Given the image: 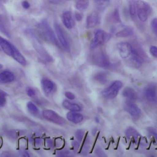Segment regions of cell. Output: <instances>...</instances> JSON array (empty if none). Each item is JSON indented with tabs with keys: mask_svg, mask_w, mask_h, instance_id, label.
I'll use <instances>...</instances> for the list:
<instances>
[{
	"mask_svg": "<svg viewBox=\"0 0 157 157\" xmlns=\"http://www.w3.org/2000/svg\"><path fill=\"white\" fill-rule=\"evenodd\" d=\"M37 29L41 36L47 42L58 45V41L53 31L47 21H42L37 25Z\"/></svg>",
	"mask_w": 157,
	"mask_h": 157,
	"instance_id": "6da1fadb",
	"label": "cell"
},
{
	"mask_svg": "<svg viewBox=\"0 0 157 157\" xmlns=\"http://www.w3.org/2000/svg\"><path fill=\"white\" fill-rule=\"evenodd\" d=\"M137 15L141 21H145L148 15L151 13L150 6L142 0H137L136 2Z\"/></svg>",
	"mask_w": 157,
	"mask_h": 157,
	"instance_id": "7a4b0ae2",
	"label": "cell"
},
{
	"mask_svg": "<svg viewBox=\"0 0 157 157\" xmlns=\"http://www.w3.org/2000/svg\"><path fill=\"white\" fill-rule=\"evenodd\" d=\"M122 87L123 83L120 80H116L113 82L110 86L104 89L101 91V94L105 99H113L117 96L119 91Z\"/></svg>",
	"mask_w": 157,
	"mask_h": 157,
	"instance_id": "3957f363",
	"label": "cell"
},
{
	"mask_svg": "<svg viewBox=\"0 0 157 157\" xmlns=\"http://www.w3.org/2000/svg\"><path fill=\"white\" fill-rule=\"evenodd\" d=\"M110 34L102 29H97L94 34V37L90 44V48L94 49L101 45L106 43L110 38Z\"/></svg>",
	"mask_w": 157,
	"mask_h": 157,
	"instance_id": "277c9868",
	"label": "cell"
},
{
	"mask_svg": "<svg viewBox=\"0 0 157 157\" xmlns=\"http://www.w3.org/2000/svg\"><path fill=\"white\" fill-rule=\"evenodd\" d=\"M144 96L151 102H157V85L151 83L147 85L143 91Z\"/></svg>",
	"mask_w": 157,
	"mask_h": 157,
	"instance_id": "5b68a950",
	"label": "cell"
},
{
	"mask_svg": "<svg viewBox=\"0 0 157 157\" xmlns=\"http://www.w3.org/2000/svg\"><path fill=\"white\" fill-rule=\"evenodd\" d=\"M42 114L45 119L53 123L59 125H63L66 123L65 120L53 110L48 109L44 110Z\"/></svg>",
	"mask_w": 157,
	"mask_h": 157,
	"instance_id": "8992f818",
	"label": "cell"
},
{
	"mask_svg": "<svg viewBox=\"0 0 157 157\" xmlns=\"http://www.w3.org/2000/svg\"><path fill=\"white\" fill-rule=\"evenodd\" d=\"M117 49L123 59H127L133 52L134 48L131 44L127 42H121L117 44Z\"/></svg>",
	"mask_w": 157,
	"mask_h": 157,
	"instance_id": "52a82bcc",
	"label": "cell"
},
{
	"mask_svg": "<svg viewBox=\"0 0 157 157\" xmlns=\"http://www.w3.org/2000/svg\"><path fill=\"white\" fill-rule=\"evenodd\" d=\"M92 59L94 64L99 67H107L110 64L108 57L102 52H98L94 53L93 55Z\"/></svg>",
	"mask_w": 157,
	"mask_h": 157,
	"instance_id": "ba28073f",
	"label": "cell"
},
{
	"mask_svg": "<svg viewBox=\"0 0 157 157\" xmlns=\"http://www.w3.org/2000/svg\"><path fill=\"white\" fill-rule=\"evenodd\" d=\"M127 64L135 69H139L140 67L144 63V59L134 49L132 53L126 59Z\"/></svg>",
	"mask_w": 157,
	"mask_h": 157,
	"instance_id": "9c48e42d",
	"label": "cell"
},
{
	"mask_svg": "<svg viewBox=\"0 0 157 157\" xmlns=\"http://www.w3.org/2000/svg\"><path fill=\"white\" fill-rule=\"evenodd\" d=\"M123 107L124 110L134 118H138L141 114V110L135 103L132 102V101H126L124 103Z\"/></svg>",
	"mask_w": 157,
	"mask_h": 157,
	"instance_id": "30bf717a",
	"label": "cell"
},
{
	"mask_svg": "<svg viewBox=\"0 0 157 157\" xmlns=\"http://www.w3.org/2000/svg\"><path fill=\"white\" fill-rule=\"evenodd\" d=\"M54 28H55V31L58 37V39L59 40L62 46L66 49H69V42L63 28L61 27V26L58 23L56 22L54 23Z\"/></svg>",
	"mask_w": 157,
	"mask_h": 157,
	"instance_id": "8fae6325",
	"label": "cell"
},
{
	"mask_svg": "<svg viewBox=\"0 0 157 157\" xmlns=\"http://www.w3.org/2000/svg\"><path fill=\"white\" fill-rule=\"evenodd\" d=\"M33 45L37 52V53L40 55V58L44 60L46 62H52L53 61L52 57L47 53V52L45 50V48L42 47V45L34 38V42H33Z\"/></svg>",
	"mask_w": 157,
	"mask_h": 157,
	"instance_id": "7c38bea8",
	"label": "cell"
},
{
	"mask_svg": "<svg viewBox=\"0 0 157 157\" xmlns=\"http://www.w3.org/2000/svg\"><path fill=\"white\" fill-rule=\"evenodd\" d=\"M0 46L2 50L9 56H12L15 47L8 40L0 36Z\"/></svg>",
	"mask_w": 157,
	"mask_h": 157,
	"instance_id": "4fadbf2b",
	"label": "cell"
},
{
	"mask_svg": "<svg viewBox=\"0 0 157 157\" xmlns=\"http://www.w3.org/2000/svg\"><path fill=\"white\" fill-rule=\"evenodd\" d=\"M41 85L43 91L47 96H49L55 89L54 83L48 78H44L41 80Z\"/></svg>",
	"mask_w": 157,
	"mask_h": 157,
	"instance_id": "5bb4252c",
	"label": "cell"
},
{
	"mask_svg": "<svg viewBox=\"0 0 157 157\" xmlns=\"http://www.w3.org/2000/svg\"><path fill=\"white\" fill-rule=\"evenodd\" d=\"M62 20L64 25L67 29H72L75 26V21L70 11H66L63 13Z\"/></svg>",
	"mask_w": 157,
	"mask_h": 157,
	"instance_id": "9a60e30c",
	"label": "cell"
},
{
	"mask_svg": "<svg viewBox=\"0 0 157 157\" xmlns=\"http://www.w3.org/2000/svg\"><path fill=\"white\" fill-rule=\"evenodd\" d=\"M98 15L96 12L90 13L86 20V28L88 29L94 28L98 23Z\"/></svg>",
	"mask_w": 157,
	"mask_h": 157,
	"instance_id": "2e32d148",
	"label": "cell"
},
{
	"mask_svg": "<svg viewBox=\"0 0 157 157\" xmlns=\"http://www.w3.org/2000/svg\"><path fill=\"white\" fill-rule=\"evenodd\" d=\"M66 118L69 121L76 124L82 122L83 120V117L82 114L76 113L74 111H71L68 112L66 115Z\"/></svg>",
	"mask_w": 157,
	"mask_h": 157,
	"instance_id": "e0dca14e",
	"label": "cell"
},
{
	"mask_svg": "<svg viewBox=\"0 0 157 157\" xmlns=\"http://www.w3.org/2000/svg\"><path fill=\"white\" fill-rule=\"evenodd\" d=\"M15 79L13 74L9 71H4L0 73V83H7L12 82Z\"/></svg>",
	"mask_w": 157,
	"mask_h": 157,
	"instance_id": "ac0fdd59",
	"label": "cell"
},
{
	"mask_svg": "<svg viewBox=\"0 0 157 157\" xmlns=\"http://www.w3.org/2000/svg\"><path fill=\"white\" fill-rule=\"evenodd\" d=\"M123 96L128 100L134 101L137 98V94L134 90L131 87H126L122 92Z\"/></svg>",
	"mask_w": 157,
	"mask_h": 157,
	"instance_id": "d6986e66",
	"label": "cell"
},
{
	"mask_svg": "<svg viewBox=\"0 0 157 157\" xmlns=\"http://www.w3.org/2000/svg\"><path fill=\"white\" fill-rule=\"evenodd\" d=\"M62 105L65 109L69 110L71 111L78 112V111H80L82 109L81 107L78 104H76L74 102H71L67 100L63 101Z\"/></svg>",
	"mask_w": 157,
	"mask_h": 157,
	"instance_id": "ffe728a7",
	"label": "cell"
},
{
	"mask_svg": "<svg viewBox=\"0 0 157 157\" xmlns=\"http://www.w3.org/2000/svg\"><path fill=\"white\" fill-rule=\"evenodd\" d=\"M93 79L100 84H105L108 80V74L104 72H99L94 75Z\"/></svg>",
	"mask_w": 157,
	"mask_h": 157,
	"instance_id": "44dd1931",
	"label": "cell"
},
{
	"mask_svg": "<svg viewBox=\"0 0 157 157\" xmlns=\"http://www.w3.org/2000/svg\"><path fill=\"white\" fill-rule=\"evenodd\" d=\"M125 134L128 139H133L135 142L137 140L138 137L140 136V134L138 133V132L132 127H130L126 129Z\"/></svg>",
	"mask_w": 157,
	"mask_h": 157,
	"instance_id": "7402d4cb",
	"label": "cell"
},
{
	"mask_svg": "<svg viewBox=\"0 0 157 157\" xmlns=\"http://www.w3.org/2000/svg\"><path fill=\"white\" fill-rule=\"evenodd\" d=\"M133 34V30L131 28L124 27L121 30L118 31L115 36L117 37H127L131 36Z\"/></svg>",
	"mask_w": 157,
	"mask_h": 157,
	"instance_id": "603a6c76",
	"label": "cell"
},
{
	"mask_svg": "<svg viewBox=\"0 0 157 157\" xmlns=\"http://www.w3.org/2000/svg\"><path fill=\"white\" fill-rule=\"evenodd\" d=\"M13 59H15L18 63H20L22 66H25L26 64V59L24 56L21 54V53L18 50V49L15 47L13 51V53L12 56Z\"/></svg>",
	"mask_w": 157,
	"mask_h": 157,
	"instance_id": "cb8c5ba5",
	"label": "cell"
},
{
	"mask_svg": "<svg viewBox=\"0 0 157 157\" xmlns=\"http://www.w3.org/2000/svg\"><path fill=\"white\" fill-rule=\"evenodd\" d=\"M89 6V0H77L75 4L76 9L82 12L86 9Z\"/></svg>",
	"mask_w": 157,
	"mask_h": 157,
	"instance_id": "d4e9b609",
	"label": "cell"
},
{
	"mask_svg": "<svg viewBox=\"0 0 157 157\" xmlns=\"http://www.w3.org/2000/svg\"><path fill=\"white\" fill-rule=\"evenodd\" d=\"M27 108L28 111L33 115H37L39 113L38 108L32 102H28L27 103Z\"/></svg>",
	"mask_w": 157,
	"mask_h": 157,
	"instance_id": "484cf974",
	"label": "cell"
},
{
	"mask_svg": "<svg viewBox=\"0 0 157 157\" xmlns=\"http://www.w3.org/2000/svg\"><path fill=\"white\" fill-rule=\"evenodd\" d=\"M97 7L100 9H104L110 4L109 0H95Z\"/></svg>",
	"mask_w": 157,
	"mask_h": 157,
	"instance_id": "4316f807",
	"label": "cell"
},
{
	"mask_svg": "<svg viewBox=\"0 0 157 157\" xmlns=\"http://www.w3.org/2000/svg\"><path fill=\"white\" fill-rule=\"evenodd\" d=\"M7 93L4 91L0 90V106H4L6 102Z\"/></svg>",
	"mask_w": 157,
	"mask_h": 157,
	"instance_id": "83f0119b",
	"label": "cell"
},
{
	"mask_svg": "<svg viewBox=\"0 0 157 157\" xmlns=\"http://www.w3.org/2000/svg\"><path fill=\"white\" fill-rule=\"evenodd\" d=\"M0 29L1 30L2 32H3L4 33L6 34V35H9V33H8V29L6 28V23L5 21L3 20V19L0 17Z\"/></svg>",
	"mask_w": 157,
	"mask_h": 157,
	"instance_id": "f1b7e54d",
	"label": "cell"
},
{
	"mask_svg": "<svg viewBox=\"0 0 157 157\" xmlns=\"http://www.w3.org/2000/svg\"><path fill=\"white\" fill-rule=\"evenodd\" d=\"M129 13L131 14V16L135 15V14L136 13V7L135 2H132L129 4Z\"/></svg>",
	"mask_w": 157,
	"mask_h": 157,
	"instance_id": "f546056e",
	"label": "cell"
},
{
	"mask_svg": "<svg viewBox=\"0 0 157 157\" xmlns=\"http://www.w3.org/2000/svg\"><path fill=\"white\" fill-rule=\"evenodd\" d=\"M151 28L153 32L157 35V18H155L151 20Z\"/></svg>",
	"mask_w": 157,
	"mask_h": 157,
	"instance_id": "4dcf8cb0",
	"label": "cell"
},
{
	"mask_svg": "<svg viewBox=\"0 0 157 157\" xmlns=\"http://www.w3.org/2000/svg\"><path fill=\"white\" fill-rule=\"evenodd\" d=\"M84 135V131L82 129H78L75 132V137L79 141L81 142Z\"/></svg>",
	"mask_w": 157,
	"mask_h": 157,
	"instance_id": "1f68e13d",
	"label": "cell"
},
{
	"mask_svg": "<svg viewBox=\"0 0 157 157\" xmlns=\"http://www.w3.org/2000/svg\"><path fill=\"white\" fill-rule=\"evenodd\" d=\"M150 52L153 56L157 58V47L151 46L150 47Z\"/></svg>",
	"mask_w": 157,
	"mask_h": 157,
	"instance_id": "d6a6232c",
	"label": "cell"
},
{
	"mask_svg": "<svg viewBox=\"0 0 157 157\" xmlns=\"http://www.w3.org/2000/svg\"><path fill=\"white\" fill-rule=\"evenodd\" d=\"M147 131L150 135L153 136L157 139V131H156V129H155L154 128H153L151 127H150V128H148Z\"/></svg>",
	"mask_w": 157,
	"mask_h": 157,
	"instance_id": "836d02e7",
	"label": "cell"
},
{
	"mask_svg": "<svg viewBox=\"0 0 157 157\" xmlns=\"http://www.w3.org/2000/svg\"><path fill=\"white\" fill-rule=\"evenodd\" d=\"M26 93H27L28 96H29V97H33L36 94V92H35L34 90L32 88H28L26 89Z\"/></svg>",
	"mask_w": 157,
	"mask_h": 157,
	"instance_id": "e575fe53",
	"label": "cell"
},
{
	"mask_svg": "<svg viewBox=\"0 0 157 157\" xmlns=\"http://www.w3.org/2000/svg\"><path fill=\"white\" fill-rule=\"evenodd\" d=\"M64 94H65V96H66L67 98H68L69 99L72 100V99H74L75 98V95H74L72 93H71V92H70V91H66L65 93H64Z\"/></svg>",
	"mask_w": 157,
	"mask_h": 157,
	"instance_id": "d590c367",
	"label": "cell"
},
{
	"mask_svg": "<svg viewBox=\"0 0 157 157\" xmlns=\"http://www.w3.org/2000/svg\"><path fill=\"white\" fill-rule=\"evenodd\" d=\"M21 4H22V6H23V8H25V9H28L29 7V6H30V5H29V2H28V1H23L22 2V3H21Z\"/></svg>",
	"mask_w": 157,
	"mask_h": 157,
	"instance_id": "8d00e7d4",
	"label": "cell"
},
{
	"mask_svg": "<svg viewBox=\"0 0 157 157\" xmlns=\"http://www.w3.org/2000/svg\"><path fill=\"white\" fill-rule=\"evenodd\" d=\"M75 18H76V20L77 21L82 20V15L81 13L77 12V13H75Z\"/></svg>",
	"mask_w": 157,
	"mask_h": 157,
	"instance_id": "74e56055",
	"label": "cell"
},
{
	"mask_svg": "<svg viewBox=\"0 0 157 157\" xmlns=\"http://www.w3.org/2000/svg\"><path fill=\"white\" fill-rule=\"evenodd\" d=\"M2 65L0 64V70L2 69Z\"/></svg>",
	"mask_w": 157,
	"mask_h": 157,
	"instance_id": "f35d334b",
	"label": "cell"
},
{
	"mask_svg": "<svg viewBox=\"0 0 157 157\" xmlns=\"http://www.w3.org/2000/svg\"><path fill=\"white\" fill-rule=\"evenodd\" d=\"M0 144H1V140H0Z\"/></svg>",
	"mask_w": 157,
	"mask_h": 157,
	"instance_id": "ab89813d",
	"label": "cell"
}]
</instances>
